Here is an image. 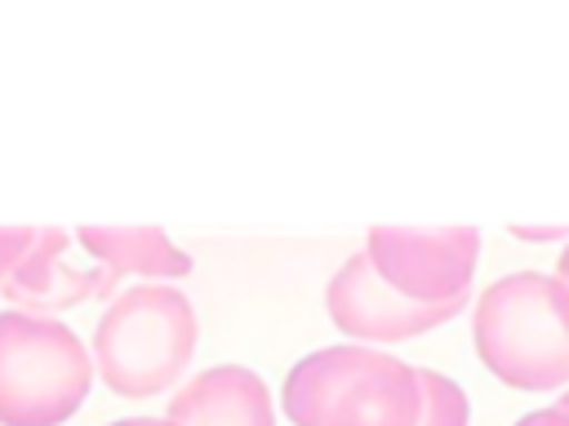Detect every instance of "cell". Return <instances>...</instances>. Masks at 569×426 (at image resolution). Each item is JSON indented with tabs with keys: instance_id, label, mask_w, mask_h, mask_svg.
<instances>
[{
	"instance_id": "9a60e30c",
	"label": "cell",
	"mask_w": 569,
	"mask_h": 426,
	"mask_svg": "<svg viewBox=\"0 0 569 426\" xmlns=\"http://www.w3.org/2000/svg\"><path fill=\"white\" fill-rule=\"evenodd\" d=\"M556 275H560V280H565V284H569V244H565V248H560V262H556Z\"/></svg>"
},
{
	"instance_id": "30bf717a",
	"label": "cell",
	"mask_w": 569,
	"mask_h": 426,
	"mask_svg": "<svg viewBox=\"0 0 569 426\" xmlns=\"http://www.w3.org/2000/svg\"><path fill=\"white\" fill-rule=\"evenodd\" d=\"M418 390H422V413L413 426H467L471 422L467 390L453 377L436 368H418Z\"/></svg>"
},
{
	"instance_id": "2e32d148",
	"label": "cell",
	"mask_w": 569,
	"mask_h": 426,
	"mask_svg": "<svg viewBox=\"0 0 569 426\" xmlns=\"http://www.w3.org/2000/svg\"><path fill=\"white\" fill-rule=\"evenodd\" d=\"M556 408H565V413H569V390H560V404H556Z\"/></svg>"
},
{
	"instance_id": "4fadbf2b",
	"label": "cell",
	"mask_w": 569,
	"mask_h": 426,
	"mask_svg": "<svg viewBox=\"0 0 569 426\" xmlns=\"http://www.w3.org/2000/svg\"><path fill=\"white\" fill-rule=\"evenodd\" d=\"M516 235L520 240H551V235H565V231H556V226H516Z\"/></svg>"
},
{
	"instance_id": "7a4b0ae2",
	"label": "cell",
	"mask_w": 569,
	"mask_h": 426,
	"mask_svg": "<svg viewBox=\"0 0 569 426\" xmlns=\"http://www.w3.org/2000/svg\"><path fill=\"white\" fill-rule=\"evenodd\" d=\"M293 426H413L422 413L418 368L373 346H325L284 373Z\"/></svg>"
},
{
	"instance_id": "5b68a950",
	"label": "cell",
	"mask_w": 569,
	"mask_h": 426,
	"mask_svg": "<svg viewBox=\"0 0 569 426\" xmlns=\"http://www.w3.org/2000/svg\"><path fill=\"white\" fill-rule=\"evenodd\" d=\"M373 271L405 293L409 302L445 306L467 302L476 262H480V231L476 226H373L365 240Z\"/></svg>"
},
{
	"instance_id": "7c38bea8",
	"label": "cell",
	"mask_w": 569,
	"mask_h": 426,
	"mask_svg": "<svg viewBox=\"0 0 569 426\" xmlns=\"http://www.w3.org/2000/svg\"><path fill=\"white\" fill-rule=\"evenodd\" d=\"M516 426H569V413H565V408H533V413H525Z\"/></svg>"
},
{
	"instance_id": "ba28073f",
	"label": "cell",
	"mask_w": 569,
	"mask_h": 426,
	"mask_svg": "<svg viewBox=\"0 0 569 426\" xmlns=\"http://www.w3.org/2000/svg\"><path fill=\"white\" fill-rule=\"evenodd\" d=\"M164 417L178 426H276V399L253 368L213 364L169 395Z\"/></svg>"
},
{
	"instance_id": "3957f363",
	"label": "cell",
	"mask_w": 569,
	"mask_h": 426,
	"mask_svg": "<svg viewBox=\"0 0 569 426\" xmlns=\"http://www.w3.org/2000/svg\"><path fill=\"white\" fill-rule=\"evenodd\" d=\"M196 311L173 284H129L93 324V368L107 390L147 399L169 390L196 355Z\"/></svg>"
},
{
	"instance_id": "9c48e42d",
	"label": "cell",
	"mask_w": 569,
	"mask_h": 426,
	"mask_svg": "<svg viewBox=\"0 0 569 426\" xmlns=\"http://www.w3.org/2000/svg\"><path fill=\"white\" fill-rule=\"evenodd\" d=\"M76 244L102 262L116 280L147 275V280H182L191 271L187 248H178L160 226H80Z\"/></svg>"
},
{
	"instance_id": "52a82bcc",
	"label": "cell",
	"mask_w": 569,
	"mask_h": 426,
	"mask_svg": "<svg viewBox=\"0 0 569 426\" xmlns=\"http://www.w3.org/2000/svg\"><path fill=\"white\" fill-rule=\"evenodd\" d=\"M84 253V248H80ZM116 275L93 262L89 253L76 257L71 248V231L62 226H40L31 248L22 253V262L9 271V280L0 284L4 297L18 306V311H31V315H53V311H67L76 302H89V297H107L116 293Z\"/></svg>"
},
{
	"instance_id": "6da1fadb",
	"label": "cell",
	"mask_w": 569,
	"mask_h": 426,
	"mask_svg": "<svg viewBox=\"0 0 569 426\" xmlns=\"http://www.w3.org/2000/svg\"><path fill=\"white\" fill-rule=\"evenodd\" d=\"M480 364L511 390L569 386V284L542 271L493 280L471 315Z\"/></svg>"
},
{
	"instance_id": "8fae6325",
	"label": "cell",
	"mask_w": 569,
	"mask_h": 426,
	"mask_svg": "<svg viewBox=\"0 0 569 426\" xmlns=\"http://www.w3.org/2000/svg\"><path fill=\"white\" fill-rule=\"evenodd\" d=\"M36 231L31 226H0V284L9 280V271L22 262V253L31 248Z\"/></svg>"
},
{
	"instance_id": "8992f818",
	"label": "cell",
	"mask_w": 569,
	"mask_h": 426,
	"mask_svg": "<svg viewBox=\"0 0 569 426\" xmlns=\"http://www.w3.org/2000/svg\"><path fill=\"white\" fill-rule=\"evenodd\" d=\"M325 306L338 333H347L351 342H405L418 337L427 328L449 324L462 302H445V306H427V302H409L405 293H396L369 262V253H351L329 288H325Z\"/></svg>"
},
{
	"instance_id": "5bb4252c",
	"label": "cell",
	"mask_w": 569,
	"mask_h": 426,
	"mask_svg": "<svg viewBox=\"0 0 569 426\" xmlns=\"http://www.w3.org/2000/svg\"><path fill=\"white\" fill-rule=\"evenodd\" d=\"M107 426H178L169 417H120V422H107Z\"/></svg>"
},
{
	"instance_id": "277c9868",
	"label": "cell",
	"mask_w": 569,
	"mask_h": 426,
	"mask_svg": "<svg viewBox=\"0 0 569 426\" xmlns=\"http://www.w3.org/2000/svg\"><path fill=\"white\" fill-rule=\"evenodd\" d=\"M93 386V351L71 324L0 311V426H62Z\"/></svg>"
}]
</instances>
